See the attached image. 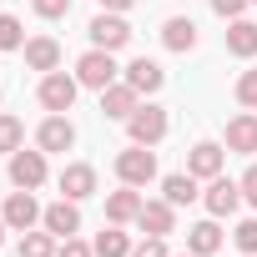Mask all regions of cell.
<instances>
[{"mask_svg":"<svg viewBox=\"0 0 257 257\" xmlns=\"http://www.w3.org/2000/svg\"><path fill=\"white\" fill-rule=\"evenodd\" d=\"M116 76H121V66H116V56L101 51V46H91V51L76 61V81H81L86 91H106V86H116Z\"/></svg>","mask_w":257,"mask_h":257,"instance_id":"cell-1","label":"cell"},{"mask_svg":"<svg viewBox=\"0 0 257 257\" xmlns=\"http://www.w3.org/2000/svg\"><path fill=\"white\" fill-rule=\"evenodd\" d=\"M76 91H81L76 76H66V71H46L41 86H36V101H41L46 111H61V116H66V111L76 106Z\"/></svg>","mask_w":257,"mask_h":257,"instance_id":"cell-2","label":"cell"},{"mask_svg":"<svg viewBox=\"0 0 257 257\" xmlns=\"http://www.w3.org/2000/svg\"><path fill=\"white\" fill-rule=\"evenodd\" d=\"M116 177H121L126 187H147V182H157V152L132 142V147L116 157Z\"/></svg>","mask_w":257,"mask_h":257,"instance_id":"cell-3","label":"cell"},{"mask_svg":"<svg viewBox=\"0 0 257 257\" xmlns=\"http://www.w3.org/2000/svg\"><path fill=\"white\" fill-rule=\"evenodd\" d=\"M126 132H132V142H137V147H157V142L167 137V111H162V106H152V101H147V106H137L132 116H126Z\"/></svg>","mask_w":257,"mask_h":257,"instance_id":"cell-4","label":"cell"},{"mask_svg":"<svg viewBox=\"0 0 257 257\" xmlns=\"http://www.w3.org/2000/svg\"><path fill=\"white\" fill-rule=\"evenodd\" d=\"M36 147H41L46 157H51V152H71V147H76V126H71L61 111H51V116L36 126Z\"/></svg>","mask_w":257,"mask_h":257,"instance_id":"cell-5","label":"cell"},{"mask_svg":"<svg viewBox=\"0 0 257 257\" xmlns=\"http://www.w3.org/2000/svg\"><path fill=\"white\" fill-rule=\"evenodd\" d=\"M0 217H6V227H11V232H31V227L41 222V202H36L26 187H16V192L6 197V212H0Z\"/></svg>","mask_w":257,"mask_h":257,"instance_id":"cell-6","label":"cell"},{"mask_svg":"<svg viewBox=\"0 0 257 257\" xmlns=\"http://www.w3.org/2000/svg\"><path fill=\"white\" fill-rule=\"evenodd\" d=\"M11 182L16 187H26V192H36L41 182H46V152L36 147V152H11Z\"/></svg>","mask_w":257,"mask_h":257,"instance_id":"cell-7","label":"cell"},{"mask_svg":"<svg viewBox=\"0 0 257 257\" xmlns=\"http://www.w3.org/2000/svg\"><path fill=\"white\" fill-rule=\"evenodd\" d=\"M202 202H207L212 217H232V212L242 207V182H232V177H212L207 192H202Z\"/></svg>","mask_w":257,"mask_h":257,"instance_id":"cell-8","label":"cell"},{"mask_svg":"<svg viewBox=\"0 0 257 257\" xmlns=\"http://www.w3.org/2000/svg\"><path fill=\"white\" fill-rule=\"evenodd\" d=\"M126 41H132V26H126L116 11H101V16L91 21V46H101V51H121Z\"/></svg>","mask_w":257,"mask_h":257,"instance_id":"cell-9","label":"cell"},{"mask_svg":"<svg viewBox=\"0 0 257 257\" xmlns=\"http://www.w3.org/2000/svg\"><path fill=\"white\" fill-rule=\"evenodd\" d=\"M41 227H46L51 237H61V242H66V237H76V232H81V212H76V202H71V197L51 202V207L41 212Z\"/></svg>","mask_w":257,"mask_h":257,"instance_id":"cell-10","label":"cell"},{"mask_svg":"<svg viewBox=\"0 0 257 257\" xmlns=\"http://www.w3.org/2000/svg\"><path fill=\"white\" fill-rule=\"evenodd\" d=\"M222 162H227V152H222L217 142H197V147L187 152V172H192L197 182H212V177H222Z\"/></svg>","mask_w":257,"mask_h":257,"instance_id":"cell-11","label":"cell"},{"mask_svg":"<svg viewBox=\"0 0 257 257\" xmlns=\"http://www.w3.org/2000/svg\"><path fill=\"white\" fill-rule=\"evenodd\" d=\"M91 192H96V167H91V162H71V167H61V197L86 202Z\"/></svg>","mask_w":257,"mask_h":257,"instance_id":"cell-12","label":"cell"},{"mask_svg":"<svg viewBox=\"0 0 257 257\" xmlns=\"http://www.w3.org/2000/svg\"><path fill=\"white\" fill-rule=\"evenodd\" d=\"M137 227H142L147 237H167V232H177V207H172L167 197H162V202H142Z\"/></svg>","mask_w":257,"mask_h":257,"instance_id":"cell-13","label":"cell"},{"mask_svg":"<svg viewBox=\"0 0 257 257\" xmlns=\"http://www.w3.org/2000/svg\"><path fill=\"white\" fill-rule=\"evenodd\" d=\"M137 106H142V91H137V86H126V81H116V86L101 91V111H106L111 121H126Z\"/></svg>","mask_w":257,"mask_h":257,"instance_id":"cell-14","label":"cell"},{"mask_svg":"<svg viewBox=\"0 0 257 257\" xmlns=\"http://www.w3.org/2000/svg\"><path fill=\"white\" fill-rule=\"evenodd\" d=\"M137 217H142V192L121 182V192H111V197H106V222L126 227V222H137Z\"/></svg>","mask_w":257,"mask_h":257,"instance_id":"cell-15","label":"cell"},{"mask_svg":"<svg viewBox=\"0 0 257 257\" xmlns=\"http://www.w3.org/2000/svg\"><path fill=\"white\" fill-rule=\"evenodd\" d=\"M162 46L177 51V56L197 51V21H192V16H172V21L162 26Z\"/></svg>","mask_w":257,"mask_h":257,"instance_id":"cell-16","label":"cell"},{"mask_svg":"<svg viewBox=\"0 0 257 257\" xmlns=\"http://www.w3.org/2000/svg\"><path fill=\"white\" fill-rule=\"evenodd\" d=\"M227 152H242V157L257 152V116L252 111H242V116L227 121Z\"/></svg>","mask_w":257,"mask_h":257,"instance_id":"cell-17","label":"cell"},{"mask_svg":"<svg viewBox=\"0 0 257 257\" xmlns=\"http://www.w3.org/2000/svg\"><path fill=\"white\" fill-rule=\"evenodd\" d=\"M121 76H126V86H137L142 96H152V91H162V81H167V71H162L157 61H147V56H137L132 66L121 71Z\"/></svg>","mask_w":257,"mask_h":257,"instance_id":"cell-18","label":"cell"},{"mask_svg":"<svg viewBox=\"0 0 257 257\" xmlns=\"http://www.w3.org/2000/svg\"><path fill=\"white\" fill-rule=\"evenodd\" d=\"M21 51H26V66L31 71H61V46L51 36H31Z\"/></svg>","mask_w":257,"mask_h":257,"instance_id":"cell-19","label":"cell"},{"mask_svg":"<svg viewBox=\"0 0 257 257\" xmlns=\"http://www.w3.org/2000/svg\"><path fill=\"white\" fill-rule=\"evenodd\" d=\"M227 51H232V56H242V61H252V56H257V26H252L247 16L227 21Z\"/></svg>","mask_w":257,"mask_h":257,"instance_id":"cell-20","label":"cell"},{"mask_svg":"<svg viewBox=\"0 0 257 257\" xmlns=\"http://www.w3.org/2000/svg\"><path fill=\"white\" fill-rule=\"evenodd\" d=\"M217 247H222V227H217V217H207V222L187 227V252H197V257H212Z\"/></svg>","mask_w":257,"mask_h":257,"instance_id":"cell-21","label":"cell"},{"mask_svg":"<svg viewBox=\"0 0 257 257\" xmlns=\"http://www.w3.org/2000/svg\"><path fill=\"white\" fill-rule=\"evenodd\" d=\"M162 197H167L172 207H192L202 192H197V177H192V172H172V177L162 182Z\"/></svg>","mask_w":257,"mask_h":257,"instance_id":"cell-22","label":"cell"},{"mask_svg":"<svg viewBox=\"0 0 257 257\" xmlns=\"http://www.w3.org/2000/svg\"><path fill=\"white\" fill-rule=\"evenodd\" d=\"M91 247H96V257H132V237H126L116 222H111L106 232H96V242H91Z\"/></svg>","mask_w":257,"mask_h":257,"instance_id":"cell-23","label":"cell"},{"mask_svg":"<svg viewBox=\"0 0 257 257\" xmlns=\"http://www.w3.org/2000/svg\"><path fill=\"white\" fill-rule=\"evenodd\" d=\"M56 247H61V237H51V232H26L21 237V257H56Z\"/></svg>","mask_w":257,"mask_h":257,"instance_id":"cell-24","label":"cell"},{"mask_svg":"<svg viewBox=\"0 0 257 257\" xmlns=\"http://www.w3.org/2000/svg\"><path fill=\"white\" fill-rule=\"evenodd\" d=\"M21 147H26V126L0 111V152H21Z\"/></svg>","mask_w":257,"mask_h":257,"instance_id":"cell-25","label":"cell"},{"mask_svg":"<svg viewBox=\"0 0 257 257\" xmlns=\"http://www.w3.org/2000/svg\"><path fill=\"white\" fill-rule=\"evenodd\" d=\"M26 46V31L16 16H0V51H21Z\"/></svg>","mask_w":257,"mask_h":257,"instance_id":"cell-26","label":"cell"},{"mask_svg":"<svg viewBox=\"0 0 257 257\" xmlns=\"http://www.w3.org/2000/svg\"><path fill=\"white\" fill-rule=\"evenodd\" d=\"M232 242H237V252H252V257H257V217H247V222H237V232H232Z\"/></svg>","mask_w":257,"mask_h":257,"instance_id":"cell-27","label":"cell"},{"mask_svg":"<svg viewBox=\"0 0 257 257\" xmlns=\"http://www.w3.org/2000/svg\"><path fill=\"white\" fill-rule=\"evenodd\" d=\"M31 11L41 21H61V16H71V0H31Z\"/></svg>","mask_w":257,"mask_h":257,"instance_id":"cell-28","label":"cell"},{"mask_svg":"<svg viewBox=\"0 0 257 257\" xmlns=\"http://www.w3.org/2000/svg\"><path fill=\"white\" fill-rule=\"evenodd\" d=\"M237 101H242L247 111L257 106V71H242V76H237Z\"/></svg>","mask_w":257,"mask_h":257,"instance_id":"cell-29","label":"cell"},{"mask_svg":"<svg viewBox=\"0 0 257 257\" xmlns=\"http://www.w3.org/2000/svg\"><path fill=\"white\" fill-rule=\"evenodd\" d=\"M56 257H96V247H91V242H81V237H66V242L56 247Z\"/></svg>","mask_w":257,"mask_h":257,"instance_id":"cell-30","label":"cell"},{"mask_svg":"<svg viewBox=\"0 0 257 257\" xmlns=\"http://www.w3.org/2000/svg\"><path fill=\"white\" fill-rule=\"evenodd\" d=\"M132 257H172V252H167V237H147L132 247Z\"/></svg>","mask_w":257,"mask_h":257,"instance_id":"cell-31","label":"cell"},{"mask_svg":"<svg viewBox=\"0 0 257 257\" xmlns=\"http://www.w3.org/2000/svg\"><path fill=\"white\" fill-rule=\"evenodd\" d=\"M247 6H252V0H212V11H217L222 21H237V16H242Z\"/></svg>","mask_w":257,"mask_h":257,"instance_id":"cell-32","label":"cell"},{"mask_svg":"<svg viewBox=\"0 0 257 257\" xmlns=\"http://www.w3.org/2000/svg\"><path fill=\"white\" fill-rule=\"evenodd\" d=\"M242 202H247V207H257V167H247V172H242Z\"/></svg>","mask_w":257,"mask_h":257,"instance_id":"cell-33","label":"cell"},{"mask_svg":"<svg viewBox=\"0 0 257 257\" xmlns=\"http://www.w3.org/2000/svg\"><path fill=\"white\" fill-rule=\"evenodd\" d=\"M132 6H137V0H101V11H116V16H121V11H132Z\"/></svg>","mask_w":257,"mask_h":257,"instance_id":"cell-34","label":"cell"},{"mask_svg":"<svg viewBox=\"0 0 257 257\" xmlns=\"http://www.w3.org/2000/svg\"><path fill=\"white\" fill-rule=\"evenodd\" d=\"M6 232H11V227H6V217H0V247H6Z\"/></svg>","mask_w":257,"mask_h":257,"instance_id":"cell-35","label":"cell"},{"mask_svg":"<svg viewBox=\"0 0 257 257\" xmlns=\"http://www.w3.org/2000/svg\"><path fill=\"white\" fill-rule=\"evenodd\" d=\"M177 257H197V252H177Z\"/></svg>","mask_w":257,"mask_h":257,"instance_id":"cell-36","label":"cell"},{"mask_svg":"<svg viewBox=\"0 0 257 257\" xmlns=\"http://www.w3.org/2000/svg\"><path fill=\"white\" fill-rule=\"evenodd\" d=\"M242 257H252V252H242Z\"/></svg>","mask_w":257,"mask_h":257,"instance_id":"cell-37","label":"cell"},{"mask_svg":"<svg viewBox=\"0 0 257 257\" xmlns=\"http://www.w3.org/2000/svg\"><path fill=\"white\" fill-rule=\"evenodd\" d=\"M252 6H257V0H252Z\"/></svg>","mask_w":257,"mask_h":257,"instance_id":"cell-38","label":"cell"}]
</instances>
